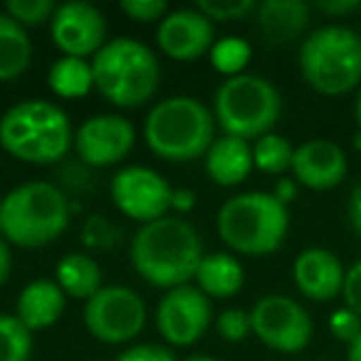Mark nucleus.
I'll return each instance as SVG.
<instances>
[{
    "instance_id": "1",
    "label": "nucleus",
    "mask_w": 361,
    "mask_h": 361,
    "mask_svg": "<svg viewBox=\"0 0 361 361\" xmlns=\"http://www.w3.org/2000/svg\"><path fill=\"white\" fill-rule=\"evenodd\" d=\"M203 243L198 231L183 218L166 216L146 223L131 238L129 257L139 277L161 290L191 285L203 260Z\"/></svg>"
},
{
    "instance_id": "2",
    "label": "nucleus",
    "mask_w": 361,
    "mask_h": 361,
    "mask_svg": "<svg viewBox=\"0 0 361 361\" xmlns=\"http://www.w3.org/2000/svg\"><path fill=\"white\" fill-rule=\"evenodd\" d=\"M0 146L23 164H57L75 146V129L55 102L25 99L0 116Z\"/></svg>"
},
{
    "instance_id": "3",
    "label": "nucleus",
    "mask_w": 361,
    "mask_h": 361,
    "mask_svg": "<svg viewBox=\"0 0 361 361\" xmlns=\"http://www.w3.org/2000/svg\"><path fill=\"white\" fill-rule=\"evenodd\" d=\"M144 141L159 159L186 164L206 156L216 141V116L196 97H169L161 99L146 116Z\"/></svg>"
},
{
    "instance_id": "4",
    "label": "nucleus",
    "mask_w": 361,
    "mask_h": 361,
    "mask_svg": "<svg viewBox=\"0 0 361 361\" xmlns=\"http://www.w3.org/2000/svg\"><path fill=\"white\" fill-rule=\"evenodd\" d=\"M70 226L67 196L47 180L20 183L0 201V235L18 247L55 243Z\"/></svg>"
},
{
    "instance_id": "5",
    "label": "nucleus",
    "mask_w": 361,
    "mask_h": 361,
    "mask_svg": "<svg viewBox=\"0 0 361 361\" xmlns=\"http://www.w3.org/2000/svg\"><path fill=\"white\" fill-rule=\"evenodd\" d=\"M94 90L121 109L141 106L156 94L161 65L154 50L134 37H114L92 57Z\"/></svg>"
},
{
    "instance_id": "6",
    "label": "nucleus",
    "mask_w": 361,
    "mask_h": 361,
    "mask_svg": "<svg viewBox=\"0 0 361 361\" xmlns=\"http://www.w3.org/2000/svg\"><path fill=\"white\" fill-rule=\"evenodd\" d=\"M216 228L221 240L238 255H270L285 243L290 211L272 193H238L221 206Z\"/></svg>"
},
{
    "instance_id": "7",
    "label": "nucleus",
    "mask_w": 361,
    "mask_h": 361,
    "mask_svg": "<svg viewBox=\"0 0 361 361\" xmlns=\"http://www.w3.org/2000/svg\"><path fill=\"white\" fill-rule=\"evenodd\" d=\"M300 75L324 97H341L361 85V35L344 25H324L300 47Z\"/></svg>"
},
{
    "instance_id": "8",
    "label": "nucleus",
    "mask_w": 361,
    "mask_h": 361,
    "mask_svg": "<svg viewBox=\"0 0 361 361\" xmlns=\"http://www.w3.org/2000/svg\"><path fill=\"white\" fill-rule=\"evenodd\" d=\"M282 114V97L260 75H238L221 82L213 97V116L226 136L250 141L272 134Z\"/></svg>"
},
{
    "instance_id": "9",
    "label": "nucleus",
    "mask_w": 361,
    "mask_h": 361,
    "mask_svg": "<svg viewBox=\"0 0 361 361\" xmlns=\"http://www.w3.org/2000/svg\"><path fill=\"white\" fill-rule=\"evenodd\" d=\"M144 324V300L126 285H104L85 302V326L97 341L126 344L141 334Z\"/></svg>"
},
{
    "instance_id": "10",
    "label": "nucleus",
    "mask_w": 361,
    "mask_h": 361,
    "mask_svg": "<svg viewBox=\"0 0 361 361\" xmlns=\"http://www.w3.org/2000/svg\"><path fill=\"white\" fill-rule=\"evenodd\" d=\"M252 334L272 351L297 354L307 349L314 324L305 307L285 295H265L250 310Z\"/></svg>"
},
{
    "instance_id": "11",
    "label": "nucleus",
    "mask_w": 361,
    "mask_h": 361,
    "mask_svg": "<svg viewBox=\"0 0 361 361\" xmlns=\"http://www.w3.org/2000/svg\"><path fill=\"white\" fill-rule=\"evenodd\" d=\"M109 196L121 216L146 226L169 216L173 188L159 171L149 166H124L111 178Z\"/></svg>"
},
{
    "instance_id": "12",
    "label": "nucleus",
    "mask_w": 361,
    "mask_h": 361,
    "mask_svg": "<svg viewBox=\"0 0 361 361\" xmlns=\"http://www.w3.org/2000/svg\"><path fill=\"white\" fill-rule=\"evenodd\" d=\"M213 322V300L196 285L169 290L156 305V329L171 346H191L208 331Z\"/></svg>"
},
{
    "instance_id": "13",
    "label": "nucleus",
    "mask_w": 361,
    "mask_h": 361,
    "mask_svg": "<svg viewBox=\"0 0 361 361\" xmlns=\"http://www.w3.org/2000/svg\"><path fill=\"white\" fill-rule=\"evenodd\" d=\"M50 37L62 57L92 60L106 45L104 13L85 0L62 3L50 20Z\"/></svg>"
},
{
    "instance_id": "14",
    "label": "nucleus",
    "mask_w": 361,
    "mask_h": 361,
    "mask_svg": "<svg viewBox=\"0 0 361 361\" xmlns=\"http://www.w3.org/2000/svg\"><path fill=\"white\" fill-rule=\"evenodd\" d=\"M136 144V129L126 116L94 114L75 131V151L82 164L106 169L116 166L131 154Z\"/></svg>"
},
{
    "instance_id": "15",
    "label": "nucleus",
    "mask_w": 361,
    "mask_h": 361,
    "mask_svg": "<svg viewBox=\"0 0 361 361\" xmlns=\"http://www.w3.org/2000/svg\"><path fill=\"white\" fill-rule=\"evenodd\" d=\"M156 45L176 62H193L216 45V27L198 8H178L156 27Z\"/></svg>"
},
{
    "instance_id": "16",
    "label": "nucleus",
    "mask_w": 361,
    "mask_h": 361,
    "mask_svg": "<svg viewBox=\"0 0 361 361\" xmlns=\"http://www.w3.org/2000/svg\"><path fill=\"white\" fill-rule=\"evenodd\" d=\"M292 176L310 191H331L346 178V154L336 141L310 139L300 144L292 156Z\"/></svg>"
},
{
    "instance_id": "17",
    "label": "nucleus",
    "mask_w": 361,
    "mask_h": 361,
    "mask_svg": "<svg viewBox=\"0 0 361 361\" xmlns=\"http://www.w3.org/2000/svg\"><path fill=\"white\" fill-rule=\"evenodd\" d=\"M292 277L302 297L312 302H331L344 290L346 270L326 247H307L295 257Z\"/></svg>"
},
{
    "instance_id": "18",
    "label": "nucleus",
    "mask_w": 361,
    "mask_h": 361,
    "mask_svg": "<svg viewBox=\"0 0 361 361\" xmlns=\"http://www.w3.org/2000/svg\"><path fill=\"white\" fill-rule=\"evenodd\" d=\"M206 173L213 183L233 188L247 178L255 169L252 164V144L235 136H218L206 151Z\"/></svg>"
},
{
    "instance_id": "19",
    "label": "nucleus",
    "mask_w": 361,
    "mask_h": 361,
    "mask_svg": "<svg viewBox=\"0 0 361 361\" xmlns=\"http://www.w3.org/2000/svg\"><path fill=\"white\" fill-rule=\"evenodd\" d=\"M67 305L65 292L55 280H32L23 287L16 305V317L30 331L50 329L62 317Z\"/></svg>"
},
{
    "instance_id": "20",
    "label": "nucleus",
    "mask_w": 361,
    "mask_h": 361,
    "mask_svg": "<svg viewBox=\"0 0 361 361\" xmlns=\"http://www.w3.org/2000/svg\"><path fill=\"white\" fill-rule=\"evenodd\" d=\"M245 285L243 262L233 252H206L196 270V287L208 300H231Z\"/></svg>"
},
{
    "instance_id": "21",
    "label": "nucleus",
    "mask_w": 361,
    "mask_h": 361,
    "mask_svg": "<svg viewBox=\"0 0 361 361\" xmlns=\"http://www.w3.org/2000/svg\"><path fill=\"white\" fill-rule=\"evenodd\" d=\"M255 18L272 42H290L310 25V6L302 0H265L257 3Z\"/></svg>"
},
{
    "instance_id": "22",
    "label": "nucleus",
    "mask_w": 361,
    "mask_h": 361,
    "mask_svg": "<svg viewBox=\"0 0 361 361\" xmlns=\"http://www.w3.org/2000/svg\"><path fill=\"white\" fill-rule=\"evenodd\" d=\"M55 282L65 297L72 300H92L102 290V267L87 252H67L55 267Z\"/></svg>"
},
{
    "instance_id": "23",
    "label": "nucleus",
    "mask_w": 361,
    "mask_h": 361,
    "mask_svg": "<svg viewBox=\"0 0 361 361\" xmlns=\"http://www.w3.org/2000/svg\"><path fill=\"white\" fill-rule=\"evenodd\" d=\"M32 60V42L27 30L6 11H0V82L18 80Z\"/></svg>"
},
{
    "instance_id": "24",
    "label": "nucleus",
    "mask_w": 361,
    "mask_h": 361,
    "mask_svg": "<svg viewBox=\"0 0 361 361\" xmlns=\"http://www.w3.org/2000/svg\"><path fill=\"white\" fill-rule=\"evenodd\" d=\"M47 85H50L52 94H57L60 99H82L94 90L92 60L60 57L47 70Z\"/></svg>"
},
{
    "instance_id": "25",
    "label": "nucleus",
    "mask_w": 361,
    "mask_h": 361,
    "mask_svg": "<svg viewBox=\"0 0 361 361\" xmlns=\"http://www.w3.org/2000/svg\"><path fill=\"white\" fill-rule=\"evenodd\" d=\"M292 156H295V146L280 134H265L252 144V164L262 173L280 176L292 169Z\"/></svg>"
},
{
    "instance_id": "26",
    "label": "nucleus",
    "mask_w": 361,
    "mask_h": 361,
    "mask_svg": "<svg viewBox=\"0 0 361 361\" xmlns=\"http://www.w3.org/2000/svg\"><path fill=\"white\" fill-rule=\"evenodd\" d=\"M208 57H211L213 70H218L228 80V77L243 75V70H245L252 57V47H250V42L243 40V37L226 35V37H221V40H216V45L211 47Z\"/></svg>"
},
{
    "instance_id": "27",
    "label": "nucleus",
    "mask_w": 361,
    "mask_h": 361,
    "mask_svg": "<svg viewBox=\"0 0 361 361\" xmlns=\"http://www.w3.org/2000/svg\"><path fill=\"white\" fill-rule=\"evenodd\" d=\"M32 354V331L16 314L0 312V361H27Z\"/></svg>"
},
{
    "instance_id": "28",
    "label": "nucleus",
    "mask_w": 361,
    "mask_h": 361,
    "mask_svg": "<svg viewBox=\"0 0 361 361\" xmlns=\"http://www.w3.org/2000/svg\"><path fill=\"white\" fill-rule=\"evenodd\" d=\"M3 11L23 27H32L50 23L57 13V3H52V0H8Z\"/></svg>"
},
{
    "instance_id": "29",
    "label": "nucleus",
    "mask_w": 361,
    "mask_h": 361,
    "mask_svg": "<svg viewBox=\"0 0 361 361\" xmlns=\"http://www.w3.org/2000/svg\"><path fill=\"white\" fill-rule=\"evenodd\" d=\"M196 8L211 23H233L255 16L257 3L255 0H216V3L201 0V3H196Z\"/></svg>"
},
{
    "instance_id": "30",
    "label": "nucleus",
    "mask_w": 361,
    "mask_h": 361,
    "mask_svg": "<svg viewBox=\"0 0 361 361\" xmlns=\"http://www.w3.org/2000/svg\"><path fill=\"white\" fill-rule=\"evenodd\" d=\"M218 334L226 341H245L252 334V322L250 312L240 310V307H231V310H223L216 319Z\"/></svg>"
},
{
    "instance_id": "31",
    "label": "nucleus",
    "mask_w": 361,
    "mask_h": 361,
    "mask_svg": "<svg viewBox=\"0 0 361 361\" xmlns=\"http://www.w3.org/2000/svg\"><path fill=\"white\" fill-rule=\"evenodd\" d=\"M329 331L336 341H344L349 346L361 334V317L354 314L349 307H339L329 317Z\"/></svg>"
},
{
    "instance_id": "32",
    "label": "nucleus",
    "mask_w": 361,
    "mask_h": 361,
    "mask_svg": "<svg viewBox=\"0 0 361 361\" xmlns=\"http://www.w3.org/2000/svg\"><path fill=\"white\" fill-rule=\"evenodd\" d=\"M119 8L124 16H129L136 23H161L169 16V6L164 0H124Z\"/></svg>"
},
{
    "instance_id": "33",
    "label": "nucleus",
    "mask_w": 361,
    "mask_h": 361,
    "mask_svg": "<svg viewBox=\"0 0 361 361\" xmlns=\"http://www.w3.org/2000/svg\"><path fill=\"white\" fill-rule=\"evenodd\" d=\"M114 361H178L169 346L161 344H134L124 349Z\"/></svg>"
},
{
    "instance_id": "34",
    "label": "nucleus",
    "mask_w": 361,
    "mask_h": 361,
    "mask_svg": "<svg viewBox=\"0 0 361 361\" xmlns=\"http://www.w3.org/2000/svg\"><path fill=\"white\" fill-rule=\"evenodd\" d=\"M341 297H344V307H349L354 314L361 317V260L354 262V265L346 270Z\"/></svg>"
},
{
    "instance_id": "35",
    "label": "nucleus",
    "mask_w": 361,
    "mask_h": 361,
    "mask_svg": "<svg viewBox=\"0 0 361 361\" xmlns=\"http://www.w3.org/2000/svg\"><path fill=\"white\" fill-rule=\"evenodd\" d=\"M317 11H322L329 18H344L351 13L361 11V0H319Z\"/></svg>"
},
{
    "instance_id": "36",
    "label": "nucleus",
    "mask_w": 361,
    "mask_h": 361,
    "mask_svg": "<svg viewBox=\"0 0 361 361\" xmlns=\"http://www.w3.org/2000/svg\"><path fill=\"white\" fill-rule=\"evenodd\" d=\"M346 213H349V223H351V228H354V233L361 238V178L356 180V186L351 188Z\"/></svg>"
},
{
    "instance_id": "37",
    "label": "nucleus",
    "mask_w": 361,
    "mask_h": 361,
    "mask_svg": "<svg viewBox=\"0 0 361 361\" xmlns=\"http://www.w3.org/2000/svg\"><path fill=\"white\" fill-rule=\"evenodd\" d=\"M196 206V193L188 191V188H173V196H171V211L176 213H188Z\"/></svg>"
},
{
    "instance_id": "38",
    "label": "nucleus",
    "mask_w": 361,
    "mask_h": 361,
    "mask_svg": "<svg viewBox=\"0 0 361 361\" xmlns=\"http://www.w3.org/2000/svg\"><path fill=\"white\" fill-rule=\"evenodd\" d=\"M13 270V252H11V243L0 235V287L6 285L8 277Z\"/></svg>"
},
{
    "instance_id": "39",
    "label": "nucleus",
    "mask_w": 361,
    "mask_h": 361,
    "mask_svg": "<svg viewBox=\"0 0 361 361\" xmlns=\"http://www.w3.org/2000/svg\"><path fill=\"white\" fill-rule=\"evenodd\" d=\"M272 196L287 206V203L297 198V180L295 178H282L280 183L275 186V191H272Z\"/></svg>"
},
{
    "instance_id": "40",
    "label": "nucleus",
    "mask_w": 361,
    "mask_h": 361,
    "mask_svg": "<svg viewBox=\"0 0 361 361\" xmlns=\"http://www.w3.org/2000/svg\"><path fill=\"white\" fill-rule=\"evenodd\" d=\"M354 119H356V136H354V146L361 151V90L356 94V102H354Z\"/></svg>"
},
{
    "instance_id": "41",
    "label": "nucleus",
    "mask_w": 361,
    "mask_h": 361,
    "mask_svg": "<svg viewBox=\"0 0 361 361\" xmlns=\"http://www.w3.org/2000/svg\"><path fill=\"white\" fill-rule=\"evenodd\" d=\"M346 361H361V334L346 346Z\"/></svg>"
},
{
    "instance_id": "42",
    "label": "nucleus",
    "mask_w": 361,
    "mask_h": 361,
    "mask_svg": "<svg viewBox=\"0 0 361 361\" xmlns=\"http://www.w3.org/2000/svg\"><path fill=\"white\" fill-rule=\"evenodd\" d=\"M183 361H218V359H213V356H208V354H193V356H188V359H183Z\"/></svg>"
}]
</instances>
